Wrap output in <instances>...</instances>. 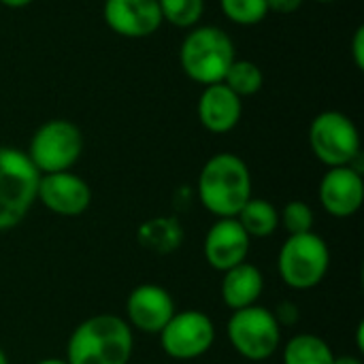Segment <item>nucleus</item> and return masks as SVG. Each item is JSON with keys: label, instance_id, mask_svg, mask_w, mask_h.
Wrapping results in <instances>:
<instances>
[{"label": "nucleus", "instance_id": "obj_1", "mask_svg": "<svg viewBox=\"0 0 364 364\" xmlns=\"http://www.w3.org/2000/svg\"><path fill=\"white\" fill-rule=\"evenodd\" d=\"M252 173L245 160L237 154L222 151L211 156L196 181V196L200 205L220 218H237L243 205L252 198Z\"/></svg>", "mask_w": 364, "mask_h": 364}, {"label": "nucleus", "instance_id": "obj_2", "mask_svg": "<svg viewBox=\"0 0 364 364\" xmlns=\"http://www.w3.org/2000/svg\"><path fill=\"white\" fill-rule=\"evenodd\" d=\"M134 335L128 322L115 314H96L83 320L68 337V364H128Z\"/></svg>", "mask_w": 364, "mask_h": 364}, {"label": "nucleus", "instance_id": "obj_3", "mask_svg": "<svg viewBox=\"0 0 364 364\" xmlns=\"http://www.w3.org/2000/svg\"><path fill=\"white\" fill-rule=\"evenodd\" d=\"M237 60L235 43L218 26H194L179 47V64L194 83H222L230 64Z\"/></svg>", "mask_w": 364, "mask_h": 364}, {"label": "nucleus", "instance_id": "obj_4", "mask_svg": "<svg viewBox=\"0 0 364 364\" xmlns=\"http://www.w3.org/2000/svg\"><path fill=\"white\" fill-rule=\"evenodd\" d=\"M41 173L28 154L17 147H0V232L23 222L36 203Z\"/></svg>", "mask_w": 364, "mask_h": 364}, {"label": "nucleus", "instance_id": "obj_5", "mask_svg": "<svg viewBox=\"0 0 364 364\" xmlns=\"http://www.w3.org/2000/svg\"><path fill=\"white\" fill-rule=\"evenodd\" d=\"M331 269L328 243L318 232L290 235L277 256V271L284 284L296 292L320 286Z\"/></svg>", "mask_w": 364, "mask_h": 364}, {"label": "nucleus", "instance_id": "obj_6", "mask_svg": "<svg viewBox=\"0 0 364 364\" xmlns=\"http://www.w3.org/2000/svg\"><path fill=\"white\" fill-rule=\"evenodd\" d=\"M226 333L232 350L250 363L269 360L282 348V326L273 311L260 305L232 311Z\"/></svg>", "mask_w": 364, "mask_h": 364}, {"label": "nucleus", "instance_id": "obj_7", "mask_svg": "<svg viewBox=\"0 0 364 364\" xmlns=\"http://www.w3.org/2000/svg\"><path fill=\"white\" fill-rule=\"evenodd\" d=\"M26 154L41 175L70 171L83 154V134L68 119H49L34 130Z\"/></svg>", "mask_w": 364, "mask_h": 364}, {"label": "nucleus", "instance_id": "obj_8", "mask_svg": "<svg viewBox=\"0 0 364 364\" xmlns=\"http://www.w3.org/2000/svg\"><path fill=\"white\" fill-rule=\"evenodd\" d=\"M309 147L328 168L352 166L360 158V132L341 111H322L309 126Z\"/></svg>", "mask_w": 364, "mask_h": 364}, {"label": "nucleus", "instance_id": "obj_9", "mask_svg": "<svg viewBox=\"0 0 364 364\" xmlns=\"http://www.w3.org/2000/svg\"><path fill=\"white\" fill-rule=\"evenodd\" d=\"M158 337L166 356L175 360H196L213 348L215 324L198 309L175 311Z\"/></svg>", "mask_w": 364, "mask_h": 364}, {"label": "nucleus", "instance_id": "obj_10", "mask_svg": "<svg viewBox=\"0 0 364 364\" xmlns=\"http://www.w3.org/2000/svg\"><path fill=\"white\" fill-rule=\"evenodd\" d=\"M36 200L60 218H79L92 205L90 183L73 171L47 173L38 179Z\"/></svg>", "mask_w": 364, "mask_h": 364}, {"label": "nucleus", "instance_id": "obj_11", "mask_svg": "<svg viewBox=\"0 0 364 364\" xmlns=\"http://www.w3.org/2000/svg\"><path fill=\"white\" fill-rule=\"evenodd\" d=\"M177 307L171 292L158 284H141L126 299V322L145 335H160V331L175 316Z\"/></svg>", "mask_w": 364, "mask_h": 364}, {"label": "nucleus", "instance_id": "obj_12", "mask_svg": "<svg viewBox=\"0 0 364 364\" xmlns=\"http://www.w3.org/2000/svg\"><path fill=\"white\" fill-rule=\"evenodd\" d=\"M322 209L339 220L352 218L363 209L364 179L354 166H335L324 173L318 188Z\"/></svg>", "mask_w": 364, "mask_h": 364}, {"label": "nucleus", "instance_id": "obj_13", "mask_svg": "<svg viewBox=\"0 0 364 364\" xmlns=\"http://www.w3.org/2000/svg\"><path fill=\"white\" fill-rule=\"evenodd\" d=\"M252 247L250 235L237 222V218H220L205 235L203 254L211 269L226 273L228 269L247 260Z\"/></svg>", "mask_w": 364, "mask_h": 364}, {"label": "nucleus", "instance_id": "obj_14", "mask_svg": "<svg viewBox=\"0 0 364 364\" xmlns=\"http://www.w3.org/2000/svg\"><path fill=\"white\" fill-rule=\"evenodd\" d=\"M102 17L124 38H147L164 23L158 0H105Z\"/></svg>", "mask_w": 364, "mask_h": 364}, {"label": "nucleus", "instance_id": "obj_15", "mask_svg": "<svg viewBox=\"0 0 364 364\" xmlns=\"http://www.w3.org/2000/svg\"><path fill=\"white\" fill-rule=\"evenodd\" d=\"M196 111L205 130L213 134H226L241 122L243 100L224 83H213L203 87Z\"/></svg>", "mask_w": 364, "mask_h": 364}, {"label": "nucleus", "instance_id": "obj_16", "mask_svg": "<svg viewBox=\"0 0 364 364\" xmlns=\"http://www.w3.org/2000/svg\"><path fill=\"white\" fill-rule=\"evenodd\" d=\"M262 292H264L262 271L247 260L228 269L220 284V296L230 311H239L256 305Z\"/></svg>", "mask_w": 364, "mask_h": 364}, {"label": "nucleus", "instance_id": "obj_17", "mask_svg": "<svg viewBox=\"0 0 364 364\" xmlns=\"http://www.w3.org/2000/svg\"><path fill=\"white\" fill-rule=\"evenodd\" d=\"M186 235L175 215H160L143 222L136 230V241L143 250L154 254H173L181 247Z\"/></svg>", "mask_w": 364, "mask_h": 364}, {"label": "nucleus", "instance_id": "obj_18", "mask_svg": "<svg viewBox=\"0 0 364 364\" xmlns=\"http://www.w3.org/2000/svg\"><path fill=\"white\" fill-rule=\"evenodd\" d=\"M237 222L250 235V239H267L279 228V211L267 198H250L237 213Z\"/></svg>", "mask_w": 364, "mask_h": 364}, {"label": "nucleus", "instance_id": "obj_19", "mask_svg": "<svg viewBox=\"0 0 364 364\" xmlns=\"http://www.w3.org/2000/svg\"><path fill=\"white\" fill-rule=\"evenodd\" d=\"M282 360L284 364H333L335 354L322 337L299 333L284 346Z\"/></svg>", "mask_w": 364, "mask_h": 364}, {"label": "nucleus", "instance_id": "obj_20", "mask_svg": "<svg viewBox=\"0 0 364 364\" xmlns=\"http://www.w3.org/2000/svg\"><path fill=\"white\" fill-rule=\"evenodd\" d=\"M228 90H232L241 100L254 96L264 85V75L260 66L252 60H235L222 81Z\"/></svg>", "mask_w": 364, "mask_h": 364}, {"label": "nucleus", "instance_id": "obj_21", "mask_svg": "<svg viewBox=\"0 0 364 364\" xmlns=\"http://www.w3.org/2000/svg\"><path fill=\"white\" fill-rule=\"evenodd\" d=\"M158 6L164 21L183 30L194 28L205 13V0H158Z\"/></svg>", "mask_w": 364, "mask_h": 364}, {"label": "nucleus", "instance_id": "obj_22", "mask_svg": "<svg viewBox=\"0 0 364 364\" xmlns=\"http://www.w3.org/2000/svg\"><path fill=\"white\" fill-rule=\"evenodd\" d=\"M224 17L237 26H256L267 19V0H220Z\"/></svg>", "mask_w": 364, "mask_h": 364}, {"label": "nucleus", "instance_id": "obj_23", "mask_svg": "<svg viewBox=\"0 0 364 364\" xmlns=\"http://www.w3.org/2000/svg\"><path fill=\"white\" fill-rule=\"evenodd\" d=\"M279 224L284 226L288 237L290 235H303V232L314 230L316 215H314V209L305 200H290L279 211Z\"/></svg>", "mask_w": 364, "mask_h": 364}, {"label": "nucleus", "instance_id": "obj_24", "mask_svg": "<svg viewBox=\"0 0 364 364\" xmlns=\"http://www.w3.org/2000/svg\"><path fill=\"white\" fill-rule=\"evenodd\" d=\"M273 316H275V320H277V324H279L282 328H290V326H294V324L299 322L301 309H299V305H296L294 301H282V303H277V307L273 309Z\"/></svg>", "mask_w": 364, "mask_h": 364}, {"label": "nucleus", "instance_id": "obj_25", "mask_svg": "<svg viewBox=\"0 0 364 364\" xmlns=\"http://www.w3.org/2000/svg\"><path fill=\"white\" fill-rule=\"evenodd\" d=\"M352 49V60H354V66L358 68V70H363L364 68V26H358L356 30H354V36H352V45H350Z\"/></svg>", "mask_w": 364, "mask_h": 364}, {"label": "nucleus", "instance_id": "obj_26", "mask_svg": "<svg viewBox=\"0 0 364 364\" xmlns=\"http://www.w3.org/2000/svg\"><path fill=\"white\" fill-rule=\"evenodd\" d=\"M305 0H267L269 13H279V15H292L303 6Z\"/></svg>", "mask_w": 364, "mask_h": 364}, {"label": "nucleus", "instance_id": "obj_27", "mask_svg": "<svg viewBox=\"0 0 364 364\" xmlns=\"http://www.w3.org/2000/svg\"><path fill=\"white\" fill-rule=\"evenodd\" d=\"M34 0H0V4L6 6V9H23V6H28Z\"/></svg>", "mask_w": 364, "mask_h": 364}, {"label": "nucleus", "instance_id": "obj_28", "mask_svg": "<svg viewBox=\"0 0 364 364\" xmlns=\"http://www.w3.org/2000/svg\"><path fill=\"white\" fill-rule=\"evenodd\" d=\"M333 364H363V360L358 358V356H335V360Z\"/></svg>", "mask_w": 364, "mask_h": 364}, {"label": "nucleus", "instance_id": "obj_29", "mask_svg": "<svg viewBox=\"0 0 364 364\" xmlns=\"http://www.w3.org/2000/svg\"><path fill=\"white\" fill-rule=\"evenodd\" d=\"M36 364H68L64 358H45V360H38Z\"/></svg>", "mask_w": 364, "mask_h": 364}, {"label": "nucleus", "instance_id": "obj_30", "mask_svg": "<svg viewBox=\"0 0 364 364\" xmlns=\"http://www.w3.org/2000/svg\"><path fill=\"white\" fill-rule=\"evenodd\" d=\"M0 364H11L9 363V356H6V352L0 348Z\"/></svg>", "mask_w": 364, "mask_h": 364}, {"label": "nucleus", "instance_id": "obj_31", "mask_svg": "<svg viewBox=\"0 0 364 364\" xmlns=\"http://www.w3.org/2000/svg\"><path fill=\"white\" fill-rule=\"evenodd\" d=\"M316 2H322V4H328V2H337V0H316Z\"/></svg>", "mask_w": 364, "mask_h": 364}]
</instances>
